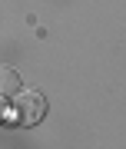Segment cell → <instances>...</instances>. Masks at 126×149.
Instances as JSON below:
<instances>
[{"mask_svg":"<svg viewBox=\"0 0 126 149\" xmlns=\"http://www.w3.org/2000/svg\"><path fill=\"white\" fill-rule=\"evenodd\" d=\"M43 116H47V96L20 86L13 93V123L17 126H37Z\"/></svg>","mask_w":126,"mask_h":149,"instance_id":"6da1fadb","label":"cell"},{"mask_svg":"<svg viewBox=\"0 0 126 149\" xmlns=\"http://www.w3.org/2000/svg\"><path fill=\"white\" fill-rule=\"evenodd\" d=\"M17 90H20V76H17V70L0 66V96H13Z\"/></svg>","mask_w":126,"mask_h":149,"instance_id":"7a4b0ae2","label":"cell"},{"mask_svg":"<svg viewBox=\"0 0 126 149\" xmlns=\"http://www.w3.org/2000/svg\"><path fill=\"white\" fill-rule=\"evenodd\" d=\"M4 113H7V103H4V96H0V123H4Z\"/></svg>","mask_w":126,"mask_h":149,"instance_id":"3957f363","label":"cell"}]
</instances>
